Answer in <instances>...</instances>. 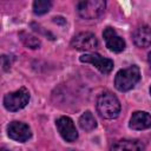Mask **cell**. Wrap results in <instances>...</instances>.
I'll return each instance as SVG.
<instances>
[{"label":"cell","mask_w":151,"mask_h":151,"mask_svg":"<svg viewBox=\"0 0 151 151\" xmlns=\"http://www.w3.org/2000/svg\"><path fill=\"white\" fill-rule=\"evenodd\" d=\"M151 126V116L145 111H136L130 118V127L132 130L142 131Z\"/></svg>","instance_id":"cell-10"},{"label":"cell","mask_w":151,"mask_h":151,"mask_svg":"<svg viewBox=\"0 0 151 151\" xmlns=\"http://www.w3.org/2000/svg\"><path fill=\"white\" fill-rule=\"evenodd\" d=\"M122 105L119 99L109 91L100 93L97 98V111L105 119L117 118L120 113Z\"/></svg>","instance_id":"cell-1"},{"label":"cell","mask_w":151,"mask_h":151,"mask_svg":"<svg viewBox=\"0 0 151 151\" xmlns=\"http://www.w3.org/2000/svg\"><path fill=\"white\" fill-rule=\"evenodd\" d=\"M13 60L14 59L12 55H0V65L2 66V68L5 71H8L11 68Z\"/></svg>","instance_id":"cell-16"},{"label":"cell","mask_w":151,"mask_h":151,"mask_svg":"<svg viewBox=\"0 0 151 151\" xmlns=\"http://www.w3.org/2000/svg\"><path fill=\"white\" fill-rule=\"evenodd\" d=\"M79 60L81 63H88L92 64L99 72L107 74L112 71L113 68V61L109 58H104L98 53H86L79 57Z\"/></svg>","instance_id":"cell-6"},{"label":"cell","mask_w":151,"mask_h":151,"mask_svg":"<svg viewBox=\"0 0 151 151\" xmlns=\"http://www.w3.org/2000/svg\"><path fill=\"white\" fill-rule=\"evenodd\" d=\"M19 38H20V40L22 41V44L26 46V47H28V48H39L40 47V45H41V42H40V39L39 38H37V37H34L33 34H29V33H27V32H20L19 33Z\"/></svg>","instance_id":"cell-14"},{"label":"cell","mask_w":151,"mask_h":151,"mask_svg":"<svg viewBox=\"0 0 151 151\" xmlns=\"http://www.w3.org/2000/svg\"><path fill=\"white\" fill-rule=\"evenodd\" d=\"M110 151H144V144L138 139H120L111 146Z\"/></svg>","instance_id":"cell-12"},{"label":"cell","mask_w":151,"mask_h":151,"mask_svg":"<svg viewBox=\"0 0 151 151\" xmlns=\"http://www.w3.org/2000/svg\"><path fill=\"white\" fill-rule=\"evenodd\" d=\"M132 39L136 46L140 48H146L151 44V31L147 25L139 26L132 33Z\"/></svg>","instance_id":"cell-11"},{"label":"cell","mask_w":151,"mask_h":151,"mask_svg":"<svg viewBox=\"0 0 151 151\" xmlns=\"http://www.w3.org/2000/svg\"><path fill=\"white\" fill-rule=\"evenodd\" d=\"M29 101V92L26 87H20L17 91L9 92L4 97V106L11 112L24 109Z\"/></svg>","instance_id":"cell-3"},{"label":"cell","mask_w":151,"mask_h":151,"mask_svg":"<svg viewBox=\"0 0 151 151\" xmlns=\"http://www.w3.org/2000/svg\"><path fill=\"white\" fill-rule=\"evenodd\" d=\"M55 125H57L58 132L60 133L63 139H65L66 142H70V143L76 142V139L78 138V131L76 129L73 120L70 117H66V116L59 117L55 120Z\"/></svg>","instance_id":"cell-7"},{"label":"cell","mask_w":151,"mask_h":151,"mask_svg":"<svg viewBox=\"0 0 151 151\" xmlns=\"http://www.w3.org/2000/svg\"><path fill=\"white\" fill-rule=\"evenodd\" d=\"M103 37H104L106 47L110 51L116 52V53H119V52L124 51V48H125V41H124V39L120 35H118V33L116 32L114 28L106 27L104 29V32H103Z\"/></svg>","instance_id":"cell-9"},{"label":"cell","mask_w":151,"mask_h":151,"mask_svg":"<svg viewBox=\"0 0 151 151\" xmlns=\"http://www.w3.org/2000/svg\"><path fill=\"white\" fill-rule=\"evenodd\" d=\"M52 7V2L48 0H35L33 2V12L38 15L47 13Z\"/></svg>","instance_id":"cell-15"},{"label":"cell","mask_w":151,"mask_h":151,"mask_svg":"<svg viewBox=\"0 0 151 151\" xmlns=\"http://www.w3.org/2000/svg\"><path fill=\"white\" fill-rule=\"evenodd\" d=\"M68 151H73V150H68Z\"/></svg>","instance_id":"cell-18"},{"label":"cell","mask_w":151,"mask_h":151,"mask_svg":"<svg viewBox=\"0 0 151 151\" xmlns=\"http://www.w3.org/2000/svg\"><path fill=\"white\" fill-rule=\"evenodd\" d=\"M0 151H11V150H8V149H4V147H1V149H0Z\"/></svg>","instance_id":"cell-17"},{"label":"cell","mask_w":151,"mask_h":151,"mask_svg":"<svg viewBox=\"0 0 151 151\" xmlns=\"http://www.w3.org/2000/svg\"><path fill=\"white\" fill-rule=\"evenodd\" d=\"M140 80V70L136 65L119 70L114 77V86L120 92H126L133 88Z\"/></svg>","instance_id":"cell-2"},{"label":"cell","mask_w":151,"mask_h":151,"mask_svg":"<svg viewBox=\"0 0 151 151\" xmlns=\"http://www.w3.org/2000/svg\"><path fill=\"white\" fill-rule=\"evenodd\" d=\"M106 4L103 0H84L78 2L77 12L78 14L86 20L97 19L105 11Z\"/></svg>","instance_id":"cell-4"},{"label":"cell","mask_w":151,"mask_h":151,"mask_svg":"<svg viewBox=\"0 0 151 151\" xmlns=\"http://www.w3.org/2000/svg\"><path fill=\"white\" fill-rule=\"evenodd\" d=\"M7 134L11 139L15 140V142H20L24 143L26 140H28L32 136L31 129L27 124L22 123V122H11L7 126Z\"/></svg>","instance_id":"cell-8"},{"label":"cell","mask_w":151,"mask_h":151,"mask_svg":"<svg viewBox=\"0 0 151 151\" xmlns=\"http://www.w3.org/2000/svg\"><path fill=\"white\" fill-rule=\"evenodd\" d=\"M98 46V40L96 35L91 32H80L76 34L71 40V47L77 51H94Z\"/></svg>","instance_id":"cell-5"},{"label":"cell","mask_w":151,"mask_h":151,"mask_svg":"<svg viewBox=\"0 0 151 151\" xmlns=\"http://www.w3.org/2000/svg\"><path fill=\"white\" fill-rule=\"evenodd\" d=\"M79 125H80V127H81L84 131L90 132V131H92V130L96 129L97 122H96L94 116H93L90 111H85V112L80 116V118H79Z\"/></svg>","instance_id":"cell-13"}]
</instances>
